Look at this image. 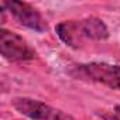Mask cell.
Wrapping results in <instances>:
<instances>
[{
  "label": "cell",
  "instance_id": "obj_1",
  "mask_svg": "<svg viewBox=\"0 0 120 120\" xmlns=\"http://www.w3.org/2000/svg\"><path fill=\"white\" fill-rule=\"evenodd\" d=\"M78 79H89L110 89L120 90V67L106 62H90L75 67L71 72Z\"/></svg>",
  "mask_w": 120,
  "mask_h": 120
},
{
  "label": "cell",
  "instance_id": "obj_2",
  "mask_svg": "<svg viewBox=\"0 0 120 120\" xmlns=\"http://www.w3.org/2000/svg\"><path fill=\"white\" fill-rule=\"evenodd\" d=\"M13 106L17 112L31 120H75L62 110L30 98H17L13 100Z\"/></svg>",
  "mask_w": 120,
  "mask_h": 120
},
{
  "label": "cell",
  "instance_id": "obj_3",
  "mask_svg": "<svg viewBox=\"0 0 120 120\" xmlns=\"http://www.w3.org/2000/svg\"><path fill=\"white\" fill-rule=\"evenodd\" d=\"M2 7L6 9L16 19L19 24L38 33L47 31L45 20L42 19L41 13L31 4L24 2H17V0H10V2H2Z\"/></svg>",
  "mask_w": 120,
  "mask_h": 120
},
{
  "label": "cell",
  "instance_id": "obj_4",
  "mask_svg": "<svg viewBox=\"0 0 120 120\" xmlns=\"http://www.w3.org/2000/svg\"><path fill=\"white\" fill-rule=\"evenodd\" d=\"M0 51L9 61H26L34 58L35 55L33 48L21 35L6 28L0 30Z\"/></svg>",
  "mask_w": 120,
  "mask_h": 120
},
{
  "label": "cell",
  "instance_id": "obj_5",
  "mask_svg": "<svg viewBox=\"0 0 120 120\" xmlns=\"http://www.w3.org/2000/svg\"><path fill=\"white\" fill-rule=\"evenodd\" d=\"M55 31H56L59 38H61L67 45H69L72 48H78L79 44L83 40L79 21H64V23H59L55 27Z\"/></svg>",
  "mask_w": 120,
  "mask_h": 120
},
{
  "label": "cell",
  "instance_id": "obj_6",
  "mask_svg": "<svg viewBox=\"0 0 120 120\" xmlns=\"http://www.w3.org/2000/svg\"><path fill=\"white\" fill-rule=\"evenodd\" d=\"M79 24H81V31L83 38L102 41L109 37V30L106 24L98 17H88L85 20H81Z\"/></svg>",
  "mask_w": 120,
  "mask_h": 120
},
{
  "label": "cell",
  "instance_id": "obj_7",
  "mask_svg": "<svg viewBox=\"0 0 120 120\" xmlns=\"http://www.w3.org/2000/svg\"><path fill=\"white\" fill-rule=\"evenodd\" d=\"M103 120H120V106H116L112 112H105L100 114Z\"/></svg>",
  "mask_w": 120,
  "mask_h": 120
}]
</instances>
